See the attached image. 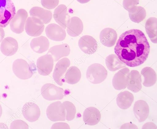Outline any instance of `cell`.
<instances>
[{
    "label": "cell",
    "instance_id": "cell-1",
    "mask_svg": "<svg viewBox=\"0 0 157 129\" xmlns=\"http://www.w3.org/2000/svg\"><path fill=\"white\" fill-rule=\"evenodd\" d=\"M150 46L144 33L140 30L132 29L120 36L114 48V52L119 59L127 66L136 67L147 60Z\"/></svg>",
    "mask_w": 157,
    "mask_h": 129
},
{
    "label": "cell",
    "instance_id": "cell-8",
    "mask_svg": "<svg viewBox=\"0 0 157 129\" xmlns=\"http://www.w3.org/2000/svg\"><path fill=\"white\" fill-rule=\"evenodd\" d=\"M54 61L53 57L49 54L39 58L37 61V67L39 73L42 76L49 75L53 70Z\"/></svg>",
    "mask_w": 157,
    "mask_h": 129
},
{
    "label": "cell",
    "instance_id": "cell-14",
    "mask_svg": "<svg viewBox=\"0 0 157 129\" xmlns=\"http://www.w3.org/2000/svg\"><path fill=\"white\" fill-rule=\"evenodd\" d=\"M67 10L65 5H61L55 10L53 15L55 21L64 29L67 28L70 20Z\"/></svg>",
    "mask_w": 157,
    "mask_h": 129
},
{
    "label": "cell",
    "instance_id": "cell-26",
    "mask_svg": "<svg viewBox=\"0 0 157 129\" xmlns=\"http://www.w3.org/2000/svg\"><path fill=\"white\" fill-rule=\"evenodd\" d=\"M141 74L144 77L143 84L145 87H151L155 83L156 81V73L151 68L149 67L144 68L141 71Z\"/></svg>",
    "mask_w": 157,
    "mask_h": 129
},
{
    "label": "cell",
    "instance_id": "cell-11",
    "mask_svg": "<svg viewBox=\"0 0 157 129\" xmlns=\"http://www.w3.org/2000/svg\"><path fill=\"white\" fill-rule=\"evenodd\" d=\"M78 45L80 49L84 53L92 54L97 51L98 44L93 37L88 35L82 37L78 41Z\"/></svg>",
    "mask_w": 157,
    "mask_h": 129
},
{
    "label": "cell",
    "instance_id": "cell-34",
    "mask_svg": "<svg viewBox=\"0 0 157 129\" xmlns=\"http://www.w3.org/2000/svg\"><path fill=\"white\" fill-rule=\"evenodd\" d=\"M51 129H70V127L67 123H57L52 125Z\"/></svg>",
    "mask_w": 157,
    "mask_h": 129
},
{
    "label": "cell",
    "instance_id": "cell-33",
    "mask_svg": "<svg viewBox=\"0 0 157 129\" xmlns=\"http://www.w3.org/2000/svg\"><path fill=\"white\" fill-rule=\"evenodd\" d=\"M139 0H124L123 5L124 8L129 11L139 4Z\"/></svg>",
    "mask_w": 157,
    "mask_h": 129
},
{
    "label": "cell",
    "instance_id": "cell-29",
    "mask_svg": "<svg viewBox=\"0 0 157 129\" xmlns=\"http://www.w3.org/2000/svg\"><path fill=\"white\" fill-rule=\"evenodd\" d=\"M105 64L108 69L111 72H114L125 67L115 54L109 55L105 59Z\"/></svg>",
    "mask_w": 157,
    "mask_h": 129
},
{
    "label": "cell",
    "instance_id": "cell-10",
    "mask_svg": "<svg viewBox=\"0 0 157 129\" xmlns=\"http://www.w3.org/2000/svg\"><path fill=\"white\" fill-rule=\"evenodd\" d=\"M129 72V69L127 68H125L119 71L114 75L112 84L115 89L121 90L127 87Z\"/></svg>",
    "mask_w": 157,
    "mask_h": 129
},
{
    "label": "cell",
    "instance_id": "cell-19",
    "mask_svg": "<svg viewBox=\"0 0 157 129\" xmlns=\"http://www.w3.org/2000/svg\"><path fill=\"white\" fill-rule=\"evenodd\" d=\"M67 27L68 34L71 37H75L78 36L82 32L83 24L79 18L73 17L70 19Z\"/></svg>",
    "mask_w": 157,
    "mask_h": 129
},
{
    "label": "cell",
    "instance_id": "cell-22",
    "mask_svg": "<svg viewBox=\"0 0 157 129\" xmlns=\"http://www.w3.org/2000/svg\"><path fill=\"white\" fill-rule=\"evenodd\" d=\"M50 42L47 38L41 36L33 39L31 43V47L35 52L39 54L47 51L49 48Z\"/></svg>",
    "mask_w": 157,
    "mask_h": 129
},
{
    "label": "cell",
    "instance_id": "cell-4",
    "mask_svg": "<svg viewBox=\"0 0 157 129\" xmlns=\"http://www.w3.org/2000/svg\"><path fill=\"white\" fill-rule=\"evenodd\" d=\"M41 92L43 97L49 101L62 99L64 96V90L51 84H46L42 87Z\"/></svg>",
    "mask_w": 157,
    "mask_h": 129
},
{
    "label": "cell",
    "instance_id": "cell-24",
    "mask_svg": "<svg viewBox=\"0 0 157 129\" xmlns=\"http://www.w3.org/2000/svg\"><path fill=\"white\" fill-rule=\"evenodd\" d=\"M30 14L31 16L38 18L44 24L49 23L52 19V14L50 11L40 7L33 8Z\"/></svg>",
    "mask_w": 157,
    "mask_h": 129
},
{
    "label": "cell",
    "instance_id": "cell-13",
    "mask_svg": "<svg viewBox=\"0 0 157 129\" xmlns=\"http://www.w3.org/2000/svg\"><path fill=\"white\" fill-rule=\"evenodd\" d=\"M45 32L47 37L50 40L55 41H63L66 36L64 29L55 24L49 25L46 28Z\"/></svg>",
    "mask_w": 157,
    "mask_h": 129
},
{
    "label": "cell",
    "instance_id": "cell-28",
    "mask_svg": "<svg viewBox=\"0 0 157 129\" xmlns=\"http://www.w3.org/2000/svg\"><path fill=\"white\" fill-rule=\"evenodd\" d=\"M130 20L133 22L139 23L143 21L146 16L145 10L141 6H135L128 11Z\"/></svg>",
    "mask_w": 157,
    "mask_h": 129
},
{
    "label": "cell",
    "instance_id": "cell-16",
    "mask_svg": "<svg viewBox=\"0 0 157 129\" xmlns=\"http://www.w3.org/2000/svg\"><path fill=\"white\" fill-rule=\"evenodd\" d=\"M101 115L96 108L90 107L86 108L83 113V120L86 124L93 126L98 124L100 120Z\"/></svg>",
    "mask_w": 157,
    "mask_h": 129
},
{
    "label": "cell",
    "instance_id": "cell-7",
    "mask_svg": "<svg viewBox=\"0 0 157 129\" xmlns=\"http://www.w3.org/2000/svg\"><path fill=\"white\" fill-rule=\"evenodd\" d=\"M45 25L38 18L33 17L29 18L27 21L25 29L29 36L37 37L40 36L44 31Z\"/></svg>",
    "mask_w": 157,
    "mask_h": 129
},
{
    "label": "cell",
    "instance_id": "cell-15",
    "mask_svg": "<svg viewBox=\"0 0 157 129\" xmlns=\"http://www.w3.org/2000/svg\"><path fill=\"white\" fill-rule=\"evenodd\" d=\"M117 35L116 32L110 28H106L100 32V39L101 43L104 46L111 47L115 44Z\"/></svg>",
    "mask_w": 157,
    "mask_h": 129
},
{
    "label": "cell",
    "instance_id": "cell-2",
    "mask_svg": "<svg viewBox=\"0 0 157 129\" xmlns=\"http://www.w3.org/2000/svg\"><path fill=\"white\" fill-rule=\"evenodd\" d=\"M16 14L15 7L12 0H0V27L7 26Z\"/></svg>",
    "mask_w": 157,
    "mask_h": 129
},
{
    "label": "cell",
    "instance_id": "cell-25",
    "mask_svg": "<svg viewBox=\"0 0 157 129\" xmlns=\"http://www.w3.org/2000/svg\"><path fill=\"white\" fill-rule=\"evenodd\" d=\"M81 73L79 69L76 66H71L66 72L64 80L70 84H75L80 81Z\"/></svg>",
    "mask_w": 157,
    "mask_h": 129
},
{
    "label": "cell",
    "instance_id": "cell-6",
    "mask_svg": "<svg viewBox=\"0 0 157 129\" xmlns=\"http://www.w3.org/2000/svg\"><path fill=\"white\" fill-rule=\"evenodd\" d=\"M13 70L18 78L21 80H27L33 76V72L29 64L25 60H16L13 64Z\"/></svg>",
    "mask_w": 157,
    "mask_h": 129
},
{
    "label": "cell",
    "instance_id": "cell-18",
    "mask_svg": "<svg viewBox=\"0 0 157 129\" xmlns=\"http://www.w3.org/2000/svg\"><path fill=\"white\" fill-rule=\"evenodd\" d=\"M142 79L139 72L135 70L129 72L127 88L134 93L140 91L142 88Z\"/></svg>",
    "mask_w": 157,
    "mask_h": 129
},
{
    "label": "cell",
    "instance_id": "cell-27",
    "mask_svg": "<svg viewBox=\"0 0 157 129\" xmlns=\"http://www.w3.org/2000/svg\"><path fill=\"white\" fill-rule=\"evenodd\" d=\"M147 34L152 42L157 43V19L155 18H149L145 24Z\"/></svg>",
    "mask_w": 157,
    "mask_h": 129
},
{
    "label": "cell",
    "instance_id": "cell-32",
    "mask_svg": "<svg viewBox=\"0 0 157 129\" xmlns=\"http://www.w3.org/2000/svg\"><path fill=\"white\" fill-rule=\"evenodd\" d=\"M10 128L27 129H29V126L25 121L21 119H17L11 123Z\"/></svg>",
    "mask_w": 157,
    "mask_h": 129
},
{
    "label": "cell",
    "instance_id": "cell-17",
    "mask_svg": "<svg viewBox=\"0 0 157 129\" xmlns=\"http://www.w3.org/2000/svg\"><path fill=\"white\" fill-rule=\"evenodd\" d=\"M134 114L139 122L145 121L148 116L149 109L147 103L144 101H136L134 105Z\"/></svg>",
    "mask_w": 157,
    "mask_h": 129
},
{
    "label": "cell",
    "instance_id": "cell-23",
    "mask_svg": "<svg viewBox=\"0 0 157 129\" xmlns=\"http://www.w3.org/2000/svg\"><path fill=\"white\" fill-rule=\"evenodd\" d=\"M134 100L132 93L128 91L120 93L117 98V103L119 108L122 109L128 108L132 105Z\"/></svg>",
    "mask_w": 157,
    "mask_h": 129
},
{
    "label": "cell",
    "instance_id": "cell-3",
    "mask_svg": "<svg viewBox=\"0 0 157 129\" xmlns=\"http://www.w3.org/2000/svg\"><path fill=\"white\" fill-rule=\"evenodd\" d=\"M108 75L107 70L101 64H94L89 66L86 72V78L94 84H100L105 80Z\"/></svg>",
    "mask_w": 157,
    "mask_h": 129
},
{
    "label": "cell",
    "instance_id": "cell-9",
    "mask_svg": "<svg viewBox=\"0 0 157 129\" xmlns=\"http://www.w3.org/2000/svg\"><path fill=\"white\" fill-rule=\"evenodd\" d=\"M70 64V61L67 58L62 59L56 64L53 77L55 81L59 85L61 86L63 84L64 75Z\"/></svg>",
    "mask_w": 157,
    "mask_h": 129
},
{
    "label": "cell",
    "instance_id": "cell-12",
    "mask_svg": "<svg viewBox=\"0 0 157 129\" xmlns=\"http://www.w3.org/2000/svg\"><path fill=\"white\" fill-rule=\"evenodd\" d=\"M22 112L25 118L30 122L37 121L40 115V110L39 106L31 102L27 103L24 105Z\"/></svg>",
    "mask_w": 157,
    "mask_h": 129
},
{
    "label": "cell",
    "instance_id": "cell-30",
    "mask_svg": "<svg viewBox=\"0 0 157 129\" xmlns=\"http://www.w3.org/2000/svg\"><path fill=\"white\" fill-rule=\"evenodd\" d=\"M63 104L65 110L66 119L68 121L73 120L75 117L76 111L75 105L69 101H64Z\"/></svg>",
    "mask_w": 157,
    "mask_h": 129
},
{
    "label": "cell",
    "instance_id": "cell-20",
    "mask_svg": "<svg viewBox=\"0 0 157 129\" xmlns=\"http://www.w3.org/2000/svg\"><path fill=\"white\" fill-rule=\"evenodd\" d=\"M71 50L69 45L66 44L54 46L50 49L48 53L51 54L55 62L60 59L68 56Z\"/></svg>",
    "mask_w": 157,
    "mask_h": 129
},
{
    "label": "cell",
    "instance_id": "cell-31",
    "mask_svg": "<svg viewBox=\"0 0 157 129\" xmlns=\"http://www.w3.org/2000/svg\"><path fill=\"white\" fill-rule=\"evenodd\" d=\"M41 2L42 6L44 8L52 10L58 6L59 0H41Z\"/></svg>",
    "mask_w": 157,
    "mask_h": 129
},
{
    "label": "cell",
    "instance_id": "cell-36",
    "mask_svg": "<svg viewBox=\"0 0 157 129\" xmlns=\"http://www.w3.org/2000/svg\"><path fill=\"white\" fill-rule=\"evenodd\" d=\"M2 108L1 104H0V118H1L2 114Z\"/></svg>",
    "mask_w": 157,
    "mask_h": 129
},
{
    "label": "cell",
    "instance_id": "cell-35",
    "mask_svg": "<svg viewBox=\"0 0 157 129\" xmlns=\"http://www.w3.org/2000/svg\"><path fill=\"white\" fill-rule=\"evenodd\" d=\"M90 0H77V1L81 4H86L89 2Z\"/></svg>",
    "mask_w": 157,
    "mask_h": 129
},
{
    "label": "cell",
    "instance_id": "cell-5",
    "mask_svg": "<svg viewBox=\"0 0 157 129\" xmlns=\"http://www.w3.org/2000/svg\"><path fill=\"white\" fill-rule=\"evenodd\" d=\"M46 113L48 118L51 121H64L66 113L63 104L57 101L51 104L48 107Z\"/></svg>",
    "mask_w": 157,
    "mask_h": 129
},
{
    "label": "cell",
    "instance_id": "cell-21",
    "mask_svg": "<svg viewBox=\"0 0 157 129\" xmlns=\"http://www.w3.org/2000/svg\"><path fill=\"white\" fill-rule=\"evenodd\" d=\"M18 49L17 41L12 37H7L2 41L1 45L2 53L6 56H11L16 53Z\"/></svg>",
    "mask_w": 157,
    "mask_h": 129
}]
</instances>
